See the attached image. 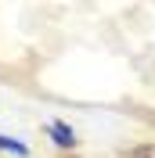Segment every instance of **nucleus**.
<instances>
[{"instance_id":"f257e3e1","label":"nucleus","mask_w":155,"mask_h":158,"mask_svg":"<svg viewBox=\"0 0 155 158\" xmlns=\"http://www.w3.org/2000/svg\"><path fill=\"white\" fill-rule=\"evenodd\" d=\"M51 133H54V137H58V144H76V137H72V129L69 126H61V122H54V126H51Z\"/></svg>"},{"instance_id":"f03ea898","label":"nucleus","mask_w":155,"mask_h":158,"mask_svg":"<svg viewBox=\"0 0 155 158\" xmlns=\"http://www.w3.org/2000/svg\"><path fill=\"white\" fill-rule=\"evenodd\" d=\"M134 158H155V148H137Z\"/></svg>"},{"instance_id":"7ed1b4c3","label":"nucleus","mask_w":155,"mask_h":158,"mask_svg":"<svg viewBox=\"0 0 155 158\" xmlns=\"http://www.w3.org/2000/svg\"><path fill=\"white\" fill-rule=\"evenodd\" d=\"M0 148H15V151H25V148L18 144V140H7V137H0Z\"/></svg>"}]
</instances>
